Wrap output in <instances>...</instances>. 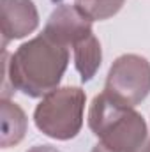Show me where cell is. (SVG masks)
Returning a JSON list of instances; mask_svg holds the SVG:
<instances>
[{
  "label": "cell",
  "instance_id": "6da1fadb",
  "mask_svg": "<svg viewBox=\"0 0 150 152\" xmlns=\"http://www.w3.org/2000/svg\"><path fill=\"white\" fill-rule=\"evenodd\" d=\"M69 58V48L44 32L18 46L11 57L4 50V88L9 83L14 92L44 97L58 88Z\"/></svg>",
  "mask_w": 150,
  "mask_h": 152
},
{
  "label": "cell",
  "instance_id": "7a4b0ae2",
  "mask_svg": "<svg viewBox=\"0 0 150 152\" xmlns=\"http://www.w3.org/2000/svg\"><path fill=\"white\" fill-rule=\"evenodd\" d=\"M88 127L99 140L90 152H141L149 136L141 113L106 90L92 99Z\"/></svg>",
  "mask_w": 150,
  "mask_h": 152
},
{
  "label": "cell",
  "instance_id": "3957f363",
  "mask_svg": "<svg viewBox=\"0 0 150 152\" xmlns=\"http://www.w3.org/2000/svg\"><path fill=\"white\" fill-rule=\"evenodd\" d=\"M87 96L81 87H58L46 94L34 110L36 127L48 138L67 142L83 127Z\"/></svg>",
  "mask_w": 150,
  "mask_h": 152
},
{
  "label": "cell",
  "instance_id": "277c9868",
  "mask_svg": "<svg viewBox=\"0 0 150 152\" xmlns=\"http://www.w3.org/2000/svg\"><path fill=\"white\" fill-rule=\"evenodd\" d=\"M104 90L118 101L136 106L150 94V62L136 53H125L111 64Z\"/></svg>",
  "mask_w": 150,
  "mask_h": 152
},
{
  "label": "cell",
  "instance_id": "5b68a950",
  "mask_svg": "<svg viewBox=\"0 0 150 152\" xmlns=\"http://www.w3.org/2000/svg\"><path fill=\"white\" fill-rule=\"evenodd\" d=\"M42 32L67 48L74 46L81 39L94 34L92 21L85 18L74 5L69 4H60L53 9Z\"/></svg>",
  "mask_w": 150,
  "mask_h": 152
},
{
  "label": "cell",
  "instance_id": "8992f818",
  "mask_svg": "<svg viewBox=\"0 0 150 152\" xmlns=\"http://www.w3.org/2000/svg\"><path fill=\"white\" fill-rule=\"evenodd\" d=\"M2 48L11 41L23 39L39 27V12L34 0H0Z\"/></svg>",
  "mask_w": 150,
  "mask_h": 152
},
{
  "label": "cell",
  "instance_id": "52a82bcc",
  "mask_svg": "<svg viewBox=\"0 0 150 152\" xmlns=\"http://www.w3.org/2000/svg\"><path fill=\"white\" fill-rule=\"evenodd\" d=\"M0 145L2 149H9L18 145L28 127V118L20 104L11 101L9 97H2L0 101Z\"/></svg>",
  "mask_w": 150,
  "mask_h": 152
},
{
  "label": "cell",
  "instance_id": "ba28073f",
  "mask_svg": "<svg viewBox=\"0 0 150 152\" xmlns=\"http://www.w3.org/2000/svg\"><path fill=\"white\" fill-rule=\"evenodd\" d=\"M73 58L74 67L79 73L81 81H90L101 67L103 62V50L101 42L95 37V34H90L88 37L81 39L78 44L73 46Z\"/></svg>",
  "mask_w": 150,
  "mask_h": 152
},
{
  "label": "cell",
  "instance_id": "9c48e42d",
  "mask_svg": "<svg viewBox=\"0 0 150 152\" xmlns=\"http://www.w3.org/2000/svg\"><path fill=\"white\" fill-rule=\"evenodd\" d=\"M125 0H74V7L90 21H104L120 12Z\"/></svg>",
  "mask_w": 150,
  "mask_h": 152
},
{
  "label": "cell",
  "instance_id": "30bf717a",
  "mask_svg": "<svg viewBox=\"0 0 150 152\" xmlns=\"http://www.w3.org/2000/svg\"><path fill=\"white\" fill-rule=\"evenodd\" d=\"M27 152H60V151H57L51 145H36V147H30Z\"/></svg>",
  "mask_w": 150,
  "mask_h": 152
},
{
  "label": "cell",
  "instance_id": "8fae6325",
  "mask_svg": "<svg viewBox=\"0 0 150 152\" xmlns=\"http://www.w3.org/2000/svg\"><path fill=\"white\" fill-rule=\"evenodd\" d=\"M141 152H150V140L143 145V149H141Z\"/></svg>",
  "mask_w": 150,
  "mask_h": 152
}]
</instances>
